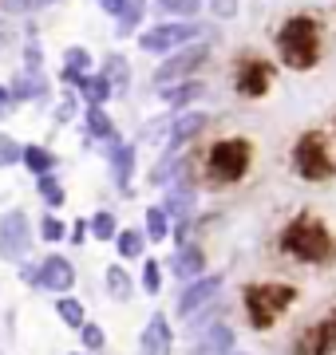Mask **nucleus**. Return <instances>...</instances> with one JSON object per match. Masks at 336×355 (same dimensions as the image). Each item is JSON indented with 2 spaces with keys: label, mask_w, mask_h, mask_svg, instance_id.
I'll return each mask as SVG.
<instances>
[{
  "label": "nucleus",
  "mask_w": 336,
  "mask_h": 355,
  "mask_svg": "<svg viewBox=\"0 0 336 355\" xmlns=\"http://www.w3.org/2000/svg\"><path fill=\"white\" fill-rule=\"evenodd\" d=\"M64 67L67 71H79V76H91V51L72 44V48L64 51Z\"/></svg>",
  "instance_id": "e433bc0d"
},
{
  "label": "nucleus",
  "mask_w": 336,
  "mask_h": 355,
  "mask_svg": "<svg viewBox=\"0 0 336 355\" xmlns=\"http://www.w3.org/2000/svg\"><path fill=\"white\" fill-rule=\"evenodd\" d=\"M76 261L64 253H48V257H40V265H36V288L40 292H52V296H72L76 292Z\"/></svg>",
  "instance_id": "9b49d317"
},
{
  "label": "nucleus",
  "mask_w": 336,
  "mask_h": 355,
  "mask_svg": "<svg viewBox=\"0 0 336 355\" xmlns=\"http://www.w3.org/2000/svg\"><path fill=\"white\" fill-rule=\"evenodd\" d=\"M202 95H206V83H202V79H182V83L158 87V99L167 103L170 111H190Z\"/></svg>",
  "instance_id": "aec40b11"
},
{
  "label": "nucleus",
  "mask_w": 336,
  "mask_h": 355,
  "mask_svg": "<svg viewBox=\"0 0 336 355\" xmlns=\"http://www.w3.org/2000/svg\"><path fill=\"white\" fill-rule=\"evenodd\" d=\"M269 87H273V64H265L258 55H242L237 67H233V91L242 99H261Z\"/></svg>",
  "instance_id": "f8f14e48"
},
{
  "label": "nucleus",
  "mask_w": 336,
  "mask_h": 355,
  "mask_svg": "<svg viewBox=\"0 0 336 355\" xmlns=\"http://www.w3.org/2000/svg\"><path fill=\"white\" fill-rule=\"evenodd\" d=\"M249 166H253V142L242 139V135H233V139H218L214 146L206 150L202 158V174L214 190L221 186H237V182H246Z\"/></svg>",
  "instance_id": "20e7f679"
},
{
  "label": "nucleus",
  "mask_w": 336,
  "mask_h": 355,
  "mask_svg": "<svg viewBox=\"0 0 336 355\" xmlns=\"http://www.w3.org/2000/svg\"><path fill=\"white\" fill-rule=\"evenodd\" d=\"M36 237H40L44 245H64V241H67V221H64L60 214H52V209H48V214L40 217Z\"/></svg>",
  "instance_id": "473e14b6"
},
{
  "label": "nucleus",
  "mask_w": 336,
  "mask_h": 355,
  "mask_svg": "<svg viewBox=\"0 0 336 355\" xmlns=\"http://www.w3.org/2000/svg\"><path fill=\"white\" fill-rule=\"evenodd\" d=\"M24 71H44V48H40V40H28L24 44Z\"/></svg>",
  "instance_id": "58836bf2"
},
{
  "label": "nucleus",
  "mask_w": 336,
  "mask_h": 355,
  "mask_svg": "<svg viewBox=\"0 0 336 355\" xmlns=\"http://www.w3.org/2000/svg\"><path fill=\"white\" fill-rule=\"evenodd\" d=\"M20 280H24L28 288H36V261H24L20 265Z\"/></svg>",
  "instance_id": "79ce46f5"
},
{
  "label": "nucleus",
  "mask_w": 336,
  "mask_h": 355,
  "mask_svg": "<svg viewBox=\"0 0 336 355\" xmlns=\"http://www.w3.org/2000/svg\"><path fill=\"white\" fill-rule=\"evenodd\" d=\"M4 8H8V12H32L36 0H4Z\"/></svg>",
  "instance_id": "37998d69"
},
{
  "label": "nucleus",
  "mask_w": 336,
  "mask_h": 355,
  "mask_svg": "<svg viewBox=\"0 0 336 355\" xmlns=\"http://www.w3.org/2000/svg\"><path fill=\"white\" fill-rule=\"evenodd\" d=\"M206 127H210V114H206V111H198V107H190V111H178L174 119H170V127H167V142H162V150L182 154Z\"/></svg>",
  "instance_id": "4468645a"
},
{
  "label": "nucleus",
  "mask_w": 336,
  "mask_h": 355,
  "mask_svg": "<svg viewBox=\"0 0 336 355\" xmlns=\"http://www.w3.org/2000/svg\"><path fill=\"white\" fill-rule=\"evenodd\" d=\"M119 229L123 225H119V217L111 214V209H95V214L87 217V237L91 241H99V245H111Z\"/></svg>",
  "instance_id": "cd10ccee"
},
{
  "label": "nucleus",
  "mask_w": 336,
  "mask_h": 355,
  "mask_svg": "<svg viewBox=\"0 0 336 355\" xmlns=\"http://www.w3.org/2000/svg\"><path fill=\"white\" fill-rule=\"evenodd\" d=\"M210 51H214L210 40H194V44L162 55V64L155 67V87H170V83H182V79H194V71H202L210 64Z\"/></svg>",
  "instance_id": "6e6552de"
},
{
  "label": "nucleus",
  "mask_w": 336,
  "mask_h": 355,
  "mask_svg": "<svg viewBox=\"0 0 336 355\" xmlns=\"http://www.w3.org/2000/svg\"><path fill=\"white\" fill-rule=\"evenodd\" d=\"M56 316H60V324H64V328L79 331L83 324H87V308H83V300L72 292V296H56Z\"/></svg>",
  "instance_id": "c85d7f7f"
},
{
  "label": "nucleus",
  "mask_w": 336,
  "mask_h": 355,
  "mask_svg": "<svg viewBox=\"0 0 336 355\" xmlns=\"http://www.w3.org/2000/svg\"><path fill=\"white\" fill-rule=\"evenodd\" d=\"M297 300L301 288L289 280H249V284H242V316H246L249 331H258V336H269Z\"/></svg>",
  "instance_id": "f03ea898"
},
{
  "label": "nucleus",
  "mask_w": 336,
  "mask_h": 355,
  "mask_svg": "<svg viewBox=\"0 0 336 355\" xmlns=\"http://www.w3.org/2000/svg\"><path fill=\"white\" fill-rule=\"evenodd\" d=\"M167 272H170V277H178L182 284H186V280H194V277H206V272H210L206 245L194 241V237H190L186 245H178V249H174V257H170Z\"/></svg>",
  "instance_id": "2eb2a0df"
},
{
  "label": "nucleus",
  "mask_w": 336,
  "mask_h": 355,
  "mask_svg": "<svg viewBox=\"0 0 336 355\" xmlns=\"http://www.w3.org/2000/svg\"><path fill=\"white\" fill-rule=\"evenodd\" d=\"M8 103H12V95H8V83H0V111H4Z\"/></svg>",
  "instance_id": "a18cd8bd"
},
{
  "label": "nucleus",
  "mask_w": 336,
  "mask_h": 355,
  "mask_svg": "<svg viewBox=\"0 0 336 355\" xmlns=\"http://www.w3.org/2000/svg\"><path fill=\"white\" fill-rule=\"evenodd\" d=\"M36 193L44 198V205H48L52 214L67 205V190H64V182H60L56 174H44V178H36Z\"/></svg>",
  "instance_id": "2f4dec72"
},
{
  "label": "nucleus",
  "mask_w": 336,
  "mask_h": 355,
  "mask_svg": "<svg viewBox=\"0 0 336 355\" xmlns=\"http://www.w3.org/2000/svg\"><path fill=\"white\" fill-rule=\"evenodd\" d=\"M20 166H24L32 178H44V174H56V166H60V158H56L48 146H40V142H24V154H20Z\"/></svg>",
  "instance_id": "b1692460"
},
{
  "label": "nucleus",
  "mask_w": 336,
  "mask_h": 355,
  "mask_svg": "<svg viewBox=\"0 0 336 355\" xmlns=\"http://www.w3.org/2000/svg\"><path fill=\"white\" fill-rule=\"evenodd\" d=\"M230 352H237V328H233L230 320L218 324V328L202 331V336L190 340V347H186V355H230Z\"/></svg>",
  "instance_id": "dca6fc26"
},
{
  "label": "nucleus",
  "mask_w": 336,
  "mask_h": 355,
  "mask_svg": "<svg viewBox=\"0 0 336 355\" xmlns=\"http://www.w3.org/2000/svg\"><path fill=\"white\" fill-rule=\"evenodd\" d=\"M237 8H242L237 0H210V12L218 16V20H233V16H237Z\"/></svg>",
  "instance_id": "a19ab883"
},
{
  "label": "nucleus",
  "mask_w": 336,
  "mask_h": 355,
  "mask_svg": "<svg viewBox=\"0 0 336 355\" xmlns=\"http://www.w3.org/2000/svg\"><path fill=\"white\" fill-rule=\"evenodd\" d=\"M277 253L289 257L293 265L324 268V265L336 261V237L317 214L301 209V214H293L281 229H277Z\"/></svg>",
  "instance_id": "f257e3e1"
},
{
  "label": "nucleus",
  "mask_w": 336,
  "mask_h": 355,
  "mask_svg": "<svg viewBox=\"0 0 336 355\" xmlns=\"http://www.w3.org/2000/svg\"><path fill=\"white\" fill-rule=\"evenodd\" d=\"M20 154H24V142H16L12 135H4V130H0V170L20 166Z\"/></svg>",
  "instance_id": "c9c22d12"
},
{
  "label": "nucleus",
  "mask_w": 336,
  "mask_h": 355,
  "mask_svg": "<svg viewBox=\"0 0 336 355\" xmlns=\"http://www.w3.org/2000/svg\"><path fill=\"white\" fill-rule=\"evenodd\" d=\"M91 237H87V217H76V221H72V225H67V245H87Z\"/></svg>",
  "instance_id": "ea45409f"
},
{
  "label": "nucleus",
  "mask_w": 336,
  "mask_h": 355,
  "mask_svg": "<svg viewBox=\"0 0 336 355\" xmlns=\"http://www.w3.org/2000/svg\"><path fill=\"white\" fill-rule=\"evenodd\" d=\"M83 127H87V139L99 142V146L119 142V127L111 123V114H107L103 107H83Z\"/></svg>",
  "instance_id": "4be33fe9"
},
{
  "label": "nucleus",
  "mask_w": 336,
  "mask_h": 355,
  "mask_svg": "<svg viewBox=\"0 0 336 355\" xmlns=\"http://www.w3.org/2000/svg\"><path fill=\"white\" fill-rule=\"evenodd\" d=\"M103 347H107V331H103V324H95V320H87V324L79 328V352L99 355Z\"/></svg>",
  "instance_id": "f704fd0d"
},
{
  "label": "nucleus",
  "mask_w": 336,
  "mask_h": 355,
  "mask_svg": "<svg viewBox=\"0 0 336 355\" xmlns=\"http://www.w3.org/2000/svg\"><path fill=\"white\" fill-rule=\"evenodd\" d=\"M99 76L111 83V91H115V95H127V91H131V64L123 60V55H119V51H111V55L103 60Z\"/></svg>",
  "instance_id": "a878e982"
},
{
  "label": "nucleus",
  "mask_w": 336,
  "mask_h": 355,
  "mask_svg": "<svg viewBox=\"0 0 336 355\" xmlns=\"http://www.w3.org/2000/svg\"><path fill=\"white\" fill-rule=\"evenodd\" d=\"M230 355H253V352H242V347H237V352H230Z\"/></svg>",
  "instance_id": "de8ad7c7"
},
{
  "label": "nucleus",
  "mask_w": 336,
  "mask_h": 355,
  "mask_svg": "<svg viewBox=\"0 0 336 355\" xmlns=\"http://www.w3.org/2000/svg\"><path fill=\"white\" fill-rule=\"evenodd\" d=\"M226 320H230V304H226V300H214V304L198 308L190 320H182V336H186V343H190V340H198L202 331H210V328H218V324H226Z\"/></svg>",
  "instance_id": "6ab92c4d"
},
{
  "label": "nucleus",
  "mask_w": 336,
  "mask_h": 355,
  "mask_svg": "<svg viewBox=\"0 0 336 355\" xmlns=\"http://www.w3.org/2000/svg\"><path fill=\"white\" fill-rule=\"evenodd\" d=\"M324 32H321V20H312L309 12H297V16H285L281 28H277V55L289 71H312L321 64L324 55Z\"/></svg>",
  "instance_id": "7ed1b4c3"
},
{
  "label": "nucleus",
  "mask_w": 336,
  "mask_h": 355,
  "mask_svg": "<svg viewBox=\"0 0 336 355\" xmlns=\"http://www.w3.org/2000/svg\"><path fill=\"white\" fill-rule=\"evenodd\" d=\"M293 174L301 182H333L336 178V158L328 150L321 130H305L297 142H293Z\"/></svg>",
  "instance_id": "39448f33"
},
{
  "label": "nucleus",
  "mask_w": 336,
  "mask_h": 355,
  "mask_svg": "<svg viewBox=\"0 0 336 355\" xmlns=\"http://www.w3.org/2000/svg\"><path fill=\"white\" fill-rule=\"evenodd\" d=\"M99 4H103L107 16H119V8H123V0H99Z\"/></svg>",
  "instance_id": "c03bdc74"
},
{
  "label": "nucleus",
  "mask_w": 336,
  "mask_h": 355,
  "mask_svg": "<svg viewBox=\"0 0 336 355\" xmlns=\"http://www.w3.org/2000/svg\"><path fill=\"white\" fill-rule=\"evenodd\" d=\"M162 280H167L162 257H151V253H146V257L139 261V280H135V284H139V292L155 300V296H162Z\"/></svg>",
  "instance_id": "5701e85b"
},
{
  "label": "nucleus",
  "mask_w": 336,
  "mask_h": 355,
  "mask_svg": "<svg viewBox=\"0 0 336 355\" xmlns=\"http://www.w3.org/2000/svg\"><path fill=\"white\" fill-rule=\"evenodd\" d=\"M8 95L16 103H44L52 95V83L44 79V71H20V76L8 83Z\"/></svg>",
  "instance_id": "412c9836"
},
{
  "label": "nucleus",
  "mask_w": 336,
  "mask_h": 355,
  "mask_svg": "<svg viewBox=\"0 0 336 355\" xmlns=\"http://www.w3.org/2000/svg\"><path fill=\"white\" fill-rule=\"evenodd\" d=\"M142 233H146V241H151V245H162V241H170V229H174V225H170V217L167 214H162V205H146V214H142Z\"/></svg>",
  "instance_id": "bb28decb"
},
{
  "label": "nucleus",
  "mask_w": 336,
  "mask_h": 355,
  "mask_svg": "<svg viewBox=\"0 0 336 355\" xmlns=\"http://www.w3.org/2000/svg\"><path fill=\"white\" fill-rule=\"evenodd\" d=\"M76 95L83 99V107H103L115 91H111V83H107L103 76H95V71H91V76H83V83H79Z\"/></svg>",
  "instance_id": "c756f323"
},
{
  "label": "nucleus",
  "mask_w": 336,
  "mask_h": 355,
  "mask_svg": "<svg viewBox=\"0 0 336 355\" xmlns=\"http://www.w3.org/2000/svg\"><path fill=\"white\" fill-rule=\"evenodd\" d=\"M67 355H87V352H67Z\"/></svg>",
  "instance_id": "8fccbe9b"
},
{
  "label": "nucleus",
  "mask_w": 336,
  "mask_h": 355,
  "mask_svg": "<svg viewBox=\"0 0 336 355\" xmlns=\"http://www.w3.org/2000/svg\"><path fill=\"white\" fill-rule=\"evenodd\" d=\"M76 114H79V95H76V91H67L64 99L56 103V123L64 127V123H72Z\"/></svg>",
  "instance_id": "4c0bfd02"
},
{
  "label": "nucleus",
  "mask_w": 336,
  "mask_h": 355,
  "mask_svg": "<svg viewBox=\"0 0 336 355\" xmlns=\"http://www.w3.org/2000/svg\"><path fill=\"white\" fill-rule=\"evenodd\" d=\"M289 355H336V328L328 316H312L293 328Z\"/></svg>",
  "instance_id": "9d476101"
},
{
  "label": "nucleus",
  "mask_w": 336,
  "mask_h": 355,
  "mask_svg": "<svg viewBox=\"0 0 336 355\" xmlns=\"http://www.w3.org/2000/svg\"><path fill=\"white\" fill-rule=\"evenodd\" d=\"M221 288H226V272H214V268H210L206 277L186 280V284L178 288V296H174V316L190 320L198 308H206V304H214V300H221Z\"/></svg>",
  "instance_id": "1a4fd4ad"
},
{
  "label": "nucleus",
  "mask_w": 336,
  "mask_h": 355,
  "mask_svg": "<svg viewBox=\"0 0 336 355\" xmlns=\"http://www.w3.org/2000/svg\"><path fill=\"white\" fill-rule=\"evenodd\" d=\"M202 36H206V28L198 20H158V24L139 32V48L146 55H170V51L186 48V44H194Z\"/></svg>",
  "instance_id": "423d86ee"
},
{
  "label": "nucleus",
  "mask_w": 336,
  "mask_h": 355,
  "mask_svg": "<svg viewBox=\"0 0 336 355\" xmlns=\"http://www.w3.org/2000/svg\"><path fill=\"white\" fill-rule=\"evenodd\" d=\"M142 12H146V0H123V8H119V24H115V36L119 40H127L135 28L142 24Z\"/></svg>",
  "instance_id": "7c9ffc66"
},
{
  "label": "nucleus",
  "mask_w": 336,
  "mask_h": 355,
  "mask_svg": "<svg viewBox=\"0 0 336 355\" xmlns=\"http://www.w3.org/2000/svg\"><path fill=\"white\" fill-rule=\"evenodd\" d=\"M36 4H56V0H36Z\"/></svg>",
  "instance_id": "09e8293b"
},
{
  "label": "nucleus",
  "mask_w": 336,
  "mask_h": 355,
  "mask_svg": "<svg viewBox=\"0 0 336 355\" xmlns=\"http://www.w3.org/2000/svg\"><path fill=\"white\" fill-rule=\"evenodd\" d=\"M328 320H333V328H336V308H333V312H328Z\"/></svg>",
  "instance_id": "49530a36"
},
{
  "label": "nucleus",
  "mask_w": 336,
  "mask_h": 355,
  "mask_svg": "<svg viewBox=\"0 0 336 355\" xmlns=\"http://www.w3.org/2000/svg\"><path fill=\"white\" fill-rule=\"evenodd\" d=\"M32 245H36V229H32L28 209H4L0 214V261L20 268L32 257Z\"/></svg>",
  "instance_id": "0eeeda50"
},
{
  "label": "nucleus",
  "mask_w": 336,
  "mask_h": 355,
  "mask_svg": "<svg viewBox=\"0 0 336 355\" xmlns=\"http://www.w3.org/2000/svg\"><path fill=\"white\" fill-rule=\"evenodd\" d=\"M174 343H178V331H174V320L155 308L146 324H142V336H139V355H174Z\"/></svg>",
  "instance_id": "ddd939ff"
},
{
  "label": "nucleus",
  "mask_w": 336,
  "mask_h": 355,
  "mask_svg": "<svg viewBox=\"0 0 336 355\" xmlns=\"http://www.w3.org/2000/svg\"><path fill=\"white\" fill-rule=\"evenodd\" d=\"M103 292H107V300H115V304H131V296L139 292V284H135V277H131V268L123 261H111L103 268Z\"/></svg>",
  "instance_id": "a211bd4d"
},
{
  "label": "nucleus",
  "mask_w": 336,
  "mask_h": 355,
  "mask_svg": "<svg viewBox=\"0 0 336 355\" xmlns=\"http://www.w3.org/2000/svg\"><path fill=\"white\" fill-rule=\"evenodd\" d=\"M107 162H111V182H115L119 193H131V178H135V142H111L103 146Z\"/></svg>",
  "instance_id": "f3484780"
},
{
  "label": "nucleus",
  "mask_w": 336,
  "mask_h": 355,
  "mask_svg": "<svg viewBox=\"0 0 336 355\" xmlns=\"http://www.w3.org/2000/svg\"><path fill=\"white\" fill-rule=\"evenodd\" d=\"M115 257L119 261H142V257H146V249H151V241H146V233H142V229H119L115 233Z\"/></svg>",
  "instance_id": "393cba45"
},
{
  "label": "nucleus",
  "mask_w": 336,
  "mask_h": 355,
  "mask_svg": "<svg viewBox=\"0 0 336 355\" xmlns=\"http://www.w3.org/2000/svg\"><path fill=\"white\" fill-rule=\"evenodd\" d=\"M158 16H170V20H198L202 12V0H155Z\"/></svg>",
  "instance_id": "72a5a7b5"
}]
</instances>
